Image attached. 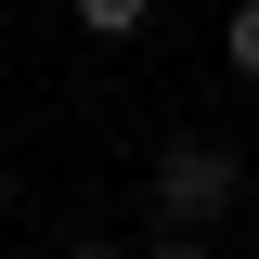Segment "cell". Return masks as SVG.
I'll use <instances>...</instances> for the list:
<instances>
[{
	"label": "cell",
	"mask_w": 259,
	"mask_h": 259,
	"mask_svg": "<svg viewBox=\"0 0 259 259\" xmlns=\"http://www.w3.org/2000/svg\"><path fill=\"white\" fill-rule=\"evenodd\" d=\"M221 52H233V78H259V0H233V26H221Z\"/></svg>",
	"instance_id": "3957f363"
},
{
	"label": "cell",
	"mask_w": 259,
	"mask_h": 259,
	"mask_svg": "<svg viewBox=\"0 0 259 259\" xmlns=\"http://www.w3.org/2000/svg\"><path fill=\"white\" fill-rule=\"evenodd\" d=\"M156 259H207V233H168V246H156Z\"/></svg>",
	"instance_id": "277c9868"
},
{
	"label": "cell",
	"mask_w": 259,
	"mask_h": 259,
	"mask_svg": "<svg viewBox=\"0 0 259 259\" xmlns=\"http://www.w3.org/2000/svg\"><path fill=\"white\" fill-rule=\"evenodd\" d=\"M156 26V0H78V39H143Z\"/></svg>",
	"instance_id": "7a4b0ae2"
},
{
	"label": "cell",
	"mask_w": 259,
	"mask_h": 259,
	"mask_svg": "<svg viewBox=\"0 0 259 259\" xmlns=\"http://www.w3.org/2000/svg\"><path fill=\"white\" fill-rule=\"evenodd\" d=\"M65 259H130V246H104V233H78V246H65Z\"/></svg>",
	"instance_id": "5b68a950"
},
{
	"label": "cell",
	"mask_w": 259,
	"mask_h": 259,
	"mask_svg": "<svg viewBox=\"0 0 259 259\" xmlns=\"http://www.w3.org/2000/svg\"><path fill=\"white\" fill-rule=\"evenodd\" d=\"M143 194H156V221H168V233H207V221L233 207V194H246V168H233L221 143H168Z\"/></svg>",
	"instance_id": "6da1fadb"
},
{
	"label": "cell",
	"mask_w": 259,
	"mask_h": 259,
	"mask_svg": "<svg viewBox=\"0 0 259 259\" xmlns=\"http://www.w3.org/2000/svg\"><path fill=\"white\" fill-rule=\"evenodd\" d=\"M0 207H13V168H0Z\"/></svg>",
	"instance_id": "8992f818"
}]
</instances>
